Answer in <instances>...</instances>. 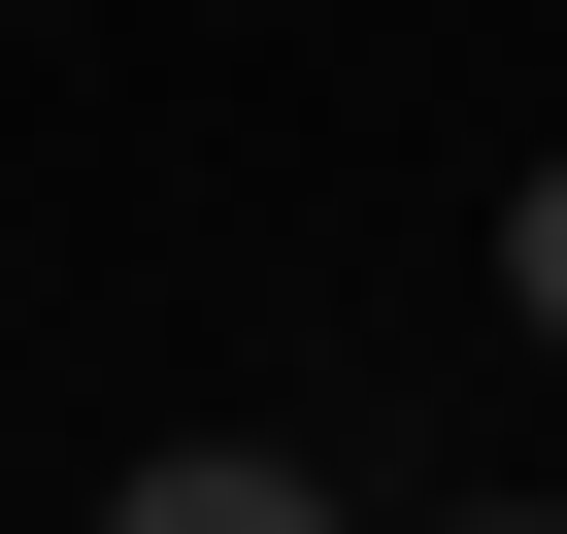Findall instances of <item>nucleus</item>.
Listing matches in <instances>:
<instances>
[{
	"instance_id": "obj_1",
	"label": "nucleus",
	"mask_w": 567,
	"mask_h": 534,
	"mask_svg": "<svg viewBox=\"0 0 567 534\" xmlns=\"http://www.w3.org/2000/svg\"><path fill=\"white\" fill-rule=\"evenodd\" d=\"M501 301H534V335H567V167H534V201H501Z\"/></svg>"
}]
</instances>
